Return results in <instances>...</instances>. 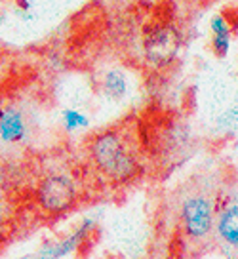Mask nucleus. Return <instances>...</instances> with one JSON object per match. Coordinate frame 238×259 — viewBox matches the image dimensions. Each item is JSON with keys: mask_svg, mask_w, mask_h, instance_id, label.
I'll list each match as a JSON object with an SVG mask.
<instances>
[{"mask_svg": "<svg viewBox=\"0 0 238 259\" xmlns=\"http://www.w3.org/2000/svg\"><path fill=\"white\" fill-rule=\"evenodd\" d=\"M88 158L99 178L116 185L133 179L139 170L133 134L122 126L96 134L88 143Z\"/></svg>", "mask_w": 238, "mask_h": 259, "instance_id": "obj_1", "label": "nucleus"}, {"mask_svg": "<svg viewBox=\"0 0 238 259\" xmlns=\"http://www.w3.org/2000/svg\"><path fill=\"white\" fill-rule=\"evenodd\" d=\"M36 196V204L44 213L48 215H61L73 210L80 191L69 174H61V171H54L48 174L38 181V187L34 191Z\"/></svg>", "mask_w": 238, "mask_h": 259, "instance_id": "obj_2", "label": "nucleus"}, {"mask_svg": "<svg viewBox=\"0 0 238 259\" xmlns=\"http://www.w3.org/2000/svg\"><path fill=\"white\" fill-rule=\"evenodd\" d=\"M181 221L191 238H204L214 227V206L204 194H193L181 206Z\"/></svg>", "mask_w": 238, "mask_h": 259, "instance_id": "obj_3", "label": "nucleus"}, {"mask_svg": "<svg viewBox=\"0 0 238 259\" xmlns=\"http://www.w3.org/2000/svg\"><path fill=\"white\" fill-rule=\"evenodd\" d=\"M29 136V118L16 105L0 109V141L6 145H19Z\"/></svg>", "mask_w": 238, "mask_h": 259, "instance_id": "obj_4", "label": "nucleus"}, {"mask_svg": "<svg viewBox=\"0 0 238 259\" xmlns=\"http://www.w3.org/2000/svg\"><path fill=\"white\" fill-rule=\"evenodd\" d=\"M179 48L177 36L173 34L172 29H160L151 34V38L147 40V56L153 63L164 65L168 61H172Z\"/></svg>", "mask_w": 238, "mask_h": 259, "instance_id": "obj_5", "label": "nucleus"}, {"mask_svg": "<svg viewBox=\"0 0 238 259\" xmlns=\"http://www.w3.org/2000/svg\"><path fill=\"white\" fill-rule=\"evenodd\" d=\"M217 236L227 248L238 250V202L225 206L215 221Z\"/></svg>", "mask_w": 238, "mask_h": 259, "instance_id": "obj_6", "label": "nucleus"}, {"mask_svg": "<svg viewBox=\"0 0 238 259\" xmlns=\"http://www.w3.org/2000/svg\"><path fill=\"white\" fill-rule=\"evenodd\" d=\"M101 88H103L105 96H109L111 99H115V101H120L126 96V92H128V78H126V74L122 71L111 69V71H107V73L103 74Z\"/></svg>", "mask_w": 238, "mask_h": 259, "instance_id": "obj_7", "label": "nucleus"}, {"mask_svg": "<svg viewBox=\"0 0 238 259\" xmlns=\"http://www.w3.org/2000/svg\"><path fill=\"white\" fill-rule=\"evenodd\" d=\"M63 126L69 132L86 128L88 126V118H86V114H82L80 111H76V109H67L65 113H63Z\"/></svg>", "mask_w": 238, "mask_h": 259, "instance_id": "obj_8", "label": "nucleus"}, {"mask_svg": "<svg viewBox=\"0 0 238 259\" xmlns=\"http://www.w3.org/2000/svg\"><path fill=\"white\" fill-rule=\"evenodd\" d=\"M219 128L223 130H236L238 128V99L230 105L227 113H223L219 118Z\"/></svg>", "mask_w": 238, "mask_h": 259, "instance_id": "obj_9", "label": "nucleus"}, {"mask_svg": "<svg viewBox=\"0 0 238 259\" xmlns=\"http://www.w3.org/2000/svg\"><path fill=\"white\" fill-rule=\"evenodd\" d=\"M4 229H6V219H4V215L0 213V238H2V235H4Z\"/></svg>", "mask_w": 238, "mask_h": 259, "instance_id": "obj_10", "label": "nucleus"}, {"mask_svg": "<svg viewBox=\"0 0 238 259\" xmlns=\"http://www.w3.org/2000/svg\"><path fill=\"white\" fill-rule=\"evenodd\" d=\"M42 259H56V257H50V255H48V257H42Z\"/></svg>", "mask_w": 238, "mask_h": 259, "instance_id": "obj_11", "label": "nucleus"}]
</instances>
